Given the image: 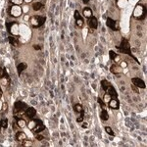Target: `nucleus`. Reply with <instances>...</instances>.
Here are the masks:
<instances>
[{"label":"nucleus","mask_w":147,"mask_h":147,"mask_svg":"<svg viewBox=\"0 0 147 147\" xmlns=\"http://www.w3.org/2000/svg\"><path fill=\"white\" fill-rule=\"evenodd\" d=\"M146 17V8L142 4H137L133 10V18L136 20H144Z\"/></svg>","instance_id":"f257e3e1"},{"label":"nucleus","mask_w":147,"mask_h":147,"mask_svg":"<svg viewBox=\"0 0 147 147\" xmlns=\"http://www.w3.org/2000/svg\"><path fill=\"white\" fill-rule=\"evenodd\" d=\"M46 21V18L43 17V16H32L30 19H29V23H30V25L32 26V28H39V27H41L42 25H43L44 23Z\"/></svg>","instance_id":"f03ea898"},{"label":"nucleus","mask_w":147,"mask_h":147,"mask_svg":"<svg viewBox=\"0 0 147 147\" xmlns=\"http://www.w3.org/2000/svg\"><path fill=\"white\" fill-rule=\"evenodd\" d=\"M119 50L122 52V53H125V54H127V55L133 57V55H132V49H131V45L128 43V40L125 39V38H123V39H122V42H121L120 46H119ZM133 58H134V57H133Z\"/></svg>","instance_id":"7ed1b4c3"},{"label":"nucleus","mask_w":147,"mask_h":147,"mask_svg":"<svg viewBox=\"0 0 147 147\" xmlns=\"http://www.w3.org/2000/svg\"><path fill=\"white\" fill-rule=\"evenodd\" d=\"M7 29L11 34L16 35V36L19 35V25H18V23L12 22V23H10V24H8Z\"/></svg>","instance_id":"20e7f679"},{"label":"nucleus","mask_w":147,"mask_h":147,"mask_svg":"<svg viewBox=\"0 0 147 147\" xmlns=\"http://www.w3.org/2000/svg\"><path fill=\"white\" fill-rule=\"evenodd\" d=\"M9 13L12 17H15V18H18L22 15V9L19 5H13L10 7V10H9Z\"/></svg>","instance_id":"39448f33"},{"label":"nucleus","mask_w":147,"mask_h":147,"mask_svg":"<svg viewBox=\"0 0 147 147\" xmlns=\"http://www.w3.org/2000/svg\"><path fill=\"white\" fill-rule=\"evenodd\" d=\"M106 24H107V27L110 28L111 29H113V30H118V29H120L118 23L116 22V21H114L113 19H111V18H108V19H107Z\"/></svg>","instance_id":"423d86ee"},{"label":"nucleus","mask_w":147,"mask_h":147,"mask_svg":"<svg viewBox=\"0 0 147 147\" xmlns=\"http://www.w3.org/2000/svg\"><path fill=\"white\" fill-rule=\"evenodd\" d=\"M132 83H133V85H135L136 87H139V88H145V83H144V81H142L141 79L139 78H133L132 80Z\"/></svg>","instance_id":"0eeeda50"},{"label":"nucleus","mask_w":147,"mask_h":147,"mask_svg":"<svg viewBox=\"0 0 147 147\" xmlns=\"http://www.w3.org/2000/svg\"><path fill=\"white\" fill-rule=\"evenodd\" d=\"M88 26L90 27V29H97V27H98V21H97V19H96L95 17H90L89 18V20H88Z\"/></svg>","instance_id":"6e6552de"},{"label":"nucleus","mask_w":147,"mask_h":147,"mask_svg":"<svg viewBox=\"0 0 147 147\" xmlns=\"http://www.w3.org/2000/svg\"><path fill=\"white\" fill-rule=\"evenodd\" d=\"M108 106L112 109H119L120 107V102L117 98H111L108 103Z\"/></svg>","instance_id":"1a4fd4ad"},{"label":"nucleus","mask_w":147,"mask_h":147,"mask_svg":"<svg viewBox=\"0 0 147 147\" xmlns=\"http://www.w3.org/2000/svg\"><path fill=\"white\" fill-rule=\"evenodd\" d=\"M44 130H45V125H43V123L41 121H38L37 125L34 126V128L32 130V132H34V133H40L41 132H43Z\"/></svg>","instance_id":"9d476101"},{"label":"nucleus","mask_w":147,"mask_h":147,"mask_svg":"<svg viewBox=\"0 0 147 147\" xmlns=\"http://www.w3.org/2000/svg\"><path fill=\"white\" fill-rule=\"evenodd\" d=\"M25 115L29 118H33L36 115V110L32 107H28L25 111Z\"/></svg>","instance_id":"9b49d317"},{"label":"nucleus","mask_w":147,"mask_h":147,"mask_svg":"<svg viewBox=\"0 0 147 147\" xmlns=\"http://www.w3.org/2000/svg\"><path fill=\"white\" fill-rule=\"evenodd\" d=\"M14 108L17 110H26L28 108V105L22 101H17L14 104Z\"/></svg>","instance_id":"f8f14e48"},{"label":"nucleus","mask_w":147,"mask_h":147,"mask_svg":"<svg viewBox=\"0 0 147 147\" xmlns=\"http://www.w3.org/2000/svg\"><path fill=\"white\" fill-rule=\"evenodd\" d=\"M105 92L107 93V94H109L111 96V98H117V92H116V90H115V88L113 87L112 85H110L109 87L107 88L106 90H105Z\"/></svg>","instance_id":"ddd939ff"},{"label":"nucleus","mask_w":147,"mask_h":147,"mask_svg":"<svg viewBox=\"0 0 147 147\" xmlns=\"http://www.w3.org/2000/svg\"><path fill=\"white\" fill-rule=\"evenodd\" d=\"M16 139L18 140V141H21V142H23V141H25V140L27 139V135H26V133L20 132H18V133L16 134Z\"/></svg>","instance_id":"4468645a"},{"label":"nucleus","mask_w":147,"mask_h":147,"mask_svg":"<svg viewBox=\"0 0 147 147\" xmlns=\"http://www.w3.org/2000/svg\"><path fill=\"white\" fill-rule=\"evenodd\" d=\"M27 69V64L26 63H20L18 67H17V71H18V75L20 76L23 73V71H25Z\"/></svg>","instance_id":"2eb2a0df"},{"label":"nucleus","mask_w":147,"mask_h":147,"mask_svg":"<svg viewBox=\"0 0 147 147\" xmlns=\"http://www.w3.org/2000/svg\"><path fill=\"white\" fill-rule=\"evenodd\" d=\"M83 16H84L85 18L89 19L90 17H92V10H91L89 7H85L83 9Z\"/></svg>","instance_id":"dca6fc26"},{"label":"nucleus","mask_w":147,"mask_h":147,"mask_svg":"<svg viewBox=\"0 0 147 147\" xmlns=\"http://www.w3.org/2000/svg\"><path fill=\"white\" fill-rule=\"evenodd\" d=\"M7 39H8V41L10 42V44H11V45H13V46H15V47H18V46L20 45L19 41H18V39H16V38H14V37L9 36Z\"/></svg>","instance_id":"f3484780"},{"label":"nucleus","mask_w":147,"mask_h":147,"mask_svg":"<svg viewBox=\"0 0 147 147\" xmlns=\"http://www.w3.org/2000/svg\"><path fill=\"white\" fill-rule=\"evenodd\" d=\"M17 125L19 126V127H25V126H27V122L24 120V119H21V118H18L17 119Z\"/></svg>","instance_id":"a211bd4d"},{"label":"nucleus","mask_w":147,"mask_h":147,"mask_svg":"<svg viewBox=\"0 0 147 147\" xmlns=\"http://www.w3.org/2000/svg\"><path fill=\"white\" fill-rule=\"evenodd\" d=\"M110 71L112 72L113 74H119L121 73V71H122V69L120 68V67H118L117 65H113V66L111 67Z\"/></svg>","instance_id":"6ab92c4d"},{"label":"nucleus","mask_w":147,"mask_h":147,"mask_svg":"<svg viewBox=\"0 0 147 147\" xmlns=\"http://www.w3.org/2000/svg\"><path fill=\"white\" fill-rule=\"evenodd\" d=\"M100 117H101V119H102L103 121H107V120L109 119V115H108V112L105 110V109H103V110L101 111Z\"/></svg>","instance_id":"aec40b11"},{"label":"nucleus","mask_w":147,"mask_h":147,"mask_svg":"<svg viewBox=\"0 0 147 147\" xmlns=\"http://www.w3.org/2000/svg\"><path fill=\"white\" fill-rule=\"evenodd\" d=\"M25 111L26 110H14V116L16 118H22V115H25Z\"/></svg>","instance_id":"412c9836"},{"label":"nucleus","mask_w":147,"mask_h":147,"mask_svg":"<svg viewBox=\"0 0 147 147\" xmlns=\"http://www.w3.org/2000/svg\"><path fill=\"white\" fill-rule=\"evenodd\" d=\"M38 121H39V120H32V121H30V122L29 123V130H31V131H32V130L34 128V126L37 125Z\"/></svg>","instance_id":"4be33fe9"},{"label":"nucleus","mask_w":147,"mask_h":147,"mask_svg":"<svg viewBox=\"0 0 147 147\" xmlns=\"http://www.w3.org/2000/svg\"><path fill=\"white\" fill-rule=\"evenodd\" d=\"M32 8H33L34 11H38V10H40V9L43 8V4H41V3H39V2H36V3H34V4L32 5Z\"/></svg>","instance_id":"5701e85b"},{"label":"nucleus","mask_w":147,"mask_h":147,"mask_svg":"<svg viewBox=\"0 0 147 147\" xmlns=\"http://www.w3.org/2000/svg\"><path fill=\"white\" fill-rule=\"evenodd\" d=\"M101 85H102V88H103V89H104V90H106V89H107V88H108L111 85V83L108 81L104 80V81H101Z\"/></svg>","instance_id":"b1692460"},{"label":"nucleus","mask_w":147,"mask_h":147,"mask_svg":"<svg viewBox=\"0 0 147 147\" xmlns=\"http://www.w3.org/2000/svg\"><path fill=\"white\" fill-rule=\"evenodd\" d=\"M76 24H77V26H78L79 28H82V27H83V24H84L83 19H82L81 17L80 19H77V20H76Z\"/></svg>","instance_id":"393cba45"},{"label":"nucleus","mask_w":147,"mask_h":147,"mask_svg":"<svg viewBox=\"0 0 147 147\" xmlns=\"http://www.w3.org/2000/svg\"><path fill=\"white\" fill-rule=\"evenodd\" d=\"M83 118H84V111L82 110L81 112H80V116H79L78 119H77L78 123H81V122H82V121H83Z\"/></svg>","instance_id":"a878e982"},{"label":"nucleus","mask_w":147,"mask_h":147,"mask_svg":"<svg viewBox=\"0 0 147 147\" xmlns=\"http://www.w3.org/2000/svg\"><path fill=\"white\" fill-rule=\"evenodd\" d=\"M74 109H75L76 112H78V113H80V112H81V111L83 110V109H82V106H81V104H76V105L74 106Z\"/></svg>","instance_id":"bb28decb"},{"label":"nucleus","mask_w":147,"mask_h":147,"mask_svg":"<svg viewBox=\"0 0 147 147\" xmlns=\"http://www.w3.org/2000/svg\"><path fill=\"white\" fill-rule=\"evenodd\" d=\"M105 131H106V132H107L109 135H111V136H114V135H115L114 132L112 131V128L109 127V126H106V127H105Z\"/></svg>","instance_id":"cd10ccee"},{"label":"nucleus","mask_w":147,"mask_h":147,"mask_svg":"<svg viewBox=\"0 0 147 147\" xmlns=\"http://www.w3.org/2000/svg\"><path fill=\"white\" fill-rule=\"evenodd\" d=\"M1 122V127L2 128H6L8 126V121L6 119H4V120H2V121H0Z\"/></svg>","instance_id":"c85d7f7f"},{"label":"nucleus","mask_w":147,"mask_h":147,"mask_svg":"<svg viewBox=\"0 0 147 147\" xmlns=\"http://www.w3.org/2000/svg\"><path fill=\"white\" fill-rule=\"evenodd\" d=\"M109 55H110V59H111V60H114V59H116V57H117V54H116V53H115L114 51H112V50L109 52Z\"/></svg>","instance_id":"c756f323"},{"label":"nucleus","mask_w":147,"mask_h":147,"mask_svg":"<svg viewBox=\"0 0 147 147\" xmlns=\"http://www.w3.org/2000/svg\"><path fill=\"white\" fill-rule=\"evenodd\" d=\"M10 1H11L13 4H15V5H21L24 0H10Z\"/></svg>","instance_id":"7c9ffc66"},{"label":"nucleus","mask_w":147,"mask_h":147,"mask_svg":"<svg viewBox=\"0 0 147 147\" xmlns=\"http://www.w3.org/2000/svg\"><path fill=\"white\" fill-rule=\"evenodd\" d=\"M98 103L100 104V106H101V107H103V108L105 107V103H104V100H103V99H101L100 97L98 98Z\"/></svg>","instance_id":"2f4dec72"},{"label":"nucleus","mask_w":147,"mask_h":147,"mask_svg":"<svg viewBox=\"0 0 147 147\" xmlns=\"http://www.w3.org/2000/svg\"><path fill=\"white\" fill-rule=\"evenodd\" d=\"M81 14H80V12L77 10V11H75V19L77 20V19H80L81 18Z\"/></svg>","instance_id":"473e14b6"},{"label":"nucleus","mask_w":147,"mask_h":147,"mask_svg":"<svg viewBox=\"0 0 147 147\" xmlns=\"http://www.w3.org/2000/svg\"><path fill=\"white\" fill-rule=\"evenodd\" d=\"M35 137H36L37 140H42L44 138L43 135H41V134H37V133H35Z\"/></svg>","instance_id":"72a5a7b5"},{"label":"nucleus","mask_w":147,"mask_h":147,"mask_svg":"<svg viewBox=\"0 0 147 147\" xmlns=\"http://www.w3.org/2000/svg\"><path fill=\"white\" fill-rule=\"evenodd\" d=\"M5 72H6V70H5V69H2V68H0V78L4 76Z\"/></svg>","instance_id":"f704fd0d"},{"label":"nucleus","mask_w":147,"mask_h":147,"mask_svg":"<svg viewBox=\"0 0 147 147\" xmlns=\"http://www.w3.org/2000/svg\"><path fill=\"white\" fill-rule=\"evenodd\" d=\"M33 47H34L35 50H40V46H39V45H34Z\"/></svg>","instance_id":"c9c22d12"},{"label":"nucleus","mask_w":147,"mask_h":147,"mask_svg":"<svg viewBox=\"0 0 147 147\" xmlns=\"http://www.w3.org/2000/svg\"><path fill=\"white\" fill-rule=\"evenodd\" d=\"M82 127H83V128H86V127H87V124H86V123H84V124L82 125Z\"/></svg>","instance_id":"e433bc0d"},{"label":"nucleus","mask_w":147,"mask_h":147,"mask_svg":"<svg viewBox=\"0 0 147 147\" xmlns=\"http://www.w3.org/2000/svg\"><path fill=\"white\" fill-rule=\"evenodd\" d=\"M132 89H134V90H135L136 92H138V90H137V88H136V86H135V85H134V86L132 85Z\"/></svg>","instance_id":"4c0bfd02"},{"label":"nucleus","mask_w":147,"mask_h":147,"mask_svg":"<svg viewBox=\"0 0 147 147\" xmlns=\"http://www.w3.org/2000/svg\"><path fill=\"white\" fill-rule=\"evenodd\" d=\"M83 1V3H85V4H87L88 2H89V0H82Z\"/></svg>","instance_id":"58836bf2"},{"label":"nucleus","mask_w":147,"mask_h":147,"mask_svg":"<svg viewBox=\"0 0 147 147\" xmlns=\"http://www.w3.org/2000/svg\"><path fill=\"white\" fill-rule=\"evenodd\" d=\"M2 109V102H1V100H0V111Z\"/></svg>","instance_id":"ea45409f"},{"label":"nucleus","mask_w":147,"mask_h":147,"mask_svg":"<svg viewBox=\"0 0 147 147\" xmlns=\"http://www.w3.org/2000/svg\"><path fill=\"white\" fill-rule=\"evenodd\" d=\"M24 1H26V2H29V1H31V0H24Z\"/></svg>","instance_id":"a19ab883"},{"label":"nucleus","mask_w":147,"mask_h":147,"mask_svg":"<svg viewBox=\"0 0 147 147\" xmlns=\"http://www.w3.org/2000/svg\"><path fill=\"white\" fill-rule=\"evenodd\" d=\"M0 128H1V122H0Z\"/></svg>","instance_id":"79ce46f5"}]
</instances>
